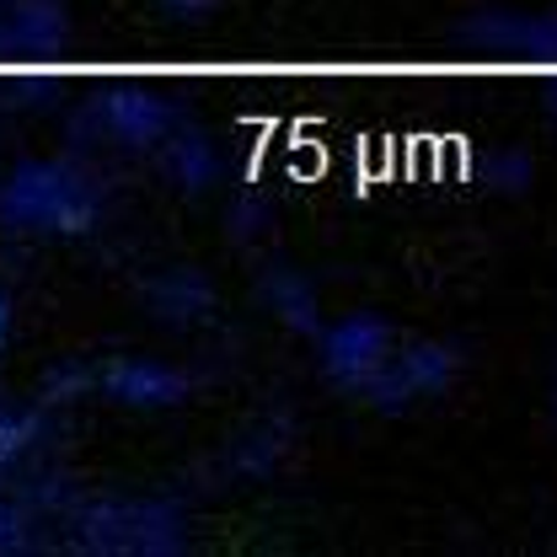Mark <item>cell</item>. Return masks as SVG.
Returning a JSON list of instances; mask_svg holds the SVG:
<instances>
[{"instance_id":"6da1fadb","label":"cell","mask_w":557,"mask_h":557,"mask_svg":"<svg viewBox=\"0 0 557 557\" xmlns=\"http://www.w3.org/2000/svg\"><path fill=\"white\" fill-rule=\"evenodd\" d=\"M456 354L440 344H408L403 354H386V364L359 386L375 408H386V413H397V408H408L413 397H434V392H445L450 381H456Z\"/></svg>"},{"instance_id":"52a82bcc","label":"cell","mask_w":557,"mask_h":557,"mask_svg":"<svg viewBox=\"0 0 557 557\" xmlns=\"http://www.w3.org/2000/svg\"><path fill=\"white\" fill-rule=\"evenodd\" d=\"M214 289L199 274H172V306H161L166 322H194V311H209Z\"/></svg>"},{"instance_id":"ba28073f","label":"cell","mask_w":557,"mask_h":557,"mask_svg":"<svg viewBox=\"0 0 557 557\" xmlns=\"http://www.w3.org/2000/svg\"><path fill=\"white\" fill-rule=\"evenodd\" d=\"M161 5H166L172 16H183V22H199V16H209L220 0H161Z\"/></svg>"},{"instance_id":"5b68a950","label":"cell","mask_w":557,"mask_h":557,"mask_svg":"<svg viewBox=\"0 0 557 557\" xmlns=\"http://www.w3.org/2000/svg\"><path fill=\"white\" fill-rule=\"evenodd\" d=\"M263 295H269V306H274L295 333H317V327H322V317H317V295H311V284H306L300 274L274 269V274L263 278Z\"/></svg>"},{"instance_id":"7a4b0ae2","label":"cell","mask_w":557,"mask_h":557,"mask_svg":"<svg viewBox=\"0 0 557 557\" xmlns=\"http://www.w3.org/2000/svg\"><path fill=\"white\" fill-rule=\"evenodd\" d=\"M0 209L16 214V220H27V225L75 231V225L91 220V194H86V183L70 177L65 166H27V172L5 188Z\"/></svg>"},{"instance_id":"3957f363","label":"cell","mask_w":557,"mask_h":557,"mask_svg":"<svg viewBox=\"0 0 557 557\" xmlns=\"http://www.w3.org/2000/svg\"><path fill=\"white\" fill-rule=\"evenodd\" d=\"M317 333H322V370L348 392H359L392 354V327L381 317H370V311L344 317L333 327H317Z\"/></svg>"},{"instance_id":"277c9868","label":"cell","mask_w":557,"mask_h":557,"mask_svg":"<svg viewBox=\"0 0 557 557\" xmlns=\"http://www.w3.org/2000/svg\"><path fill=\"white\" fill-rule=\"evenodd\" d=\"M124 403H135V408H166V403H177L183 392H188V375L183 370H172V364H150V359H124L119 370H113V381H108Z\"/></svg>"},{"instance_id":"8992f818","label":"cell","mask_w":557,"mask_h":557,"mask_svg":"<svg viewBox=\"0 0 557 557\" xmlns=\"http://www.w3.org/2000/svg\"><path fill=\"white\" fill-rule=\"evenodd\" d=\"M172 172H177V177H183V183H188V188L199 194L209 177H214V150H209L199 135L177 139V145H172Z\"/></svg>"}]
</instances>
